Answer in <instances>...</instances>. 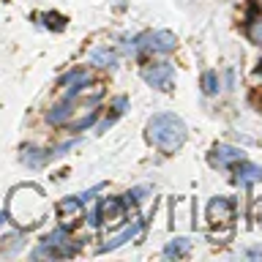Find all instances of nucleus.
<instances>
[{
    "label": "nucleus",
    "mask_w": 262,
    "mask_h": 262,
    "mask_svg": "<svg viewBox=\"0 0 262 262\" xmlns=\"http://www.w3.org/2000/svg\"><path fill=\"white\" fill-rule=\"evenodd\" d=\"M6 219H11L19 229H33L47 219V200L44 191L36 183L16 186L8 196V210Z\"/></svg>",
    "instance_id": "nucleus-1"
},
{
    "label": "nucleus",
    "mask_w": 262,
    "mask_h": 262,
    "mask_svg": "<svg viewBox=\"0 0 262 262\" xmlns=\"http://www.w3.org/2000/svg\"><path fill=\"white\" fill-rule=\"evenodd\" d=\"M147 142L156 145L161 153H175L186 142V123L172 112L153 115L147 123Z\"/></svg>",
    "instance_id": "nucleus-2"
},
{
    "label": "nucleus",
    "mask_w": 262,
    "mask_h": 262,
    "mask_svg": "<svg viewBox=\"0 0 262 262\" xmlns=\"http://www.w3.org/2000/svg\"><path fill=\"white\" fill-rule=\"evenodd\" d=\"M175 47H178V38L169 30L145 33V36L137 38V49H147V52H172Z\"/></svg>",
    "instance_id": "nucleus-3"
},
{
    "label": "nucleus",
    "mask_w": 262,
    "mask_h": 262,
    "mask_svg": "<svg viewBox=\"0 0 262 262\" xmlns=\"http://www.w3.org/2000/svg\"><path fill=\"white\" fill-rule=\"evenodd\" d=\"M142 79L156 90H169L172 79H175V69H172V63H150L142 69Z\"/></svg>",
    "instance_id": "nucleus-4"
},
{
    "label": "nucleus",
    "mask_w": 262,
    "mask_h": 262,
    "mask_svg": "<svg viewBox=\"0 0 262 262\" xmlns=\"http://www.w3.org/2000/svg\"><path fill=\"white\" fill-rule=\"evenodd\" d=\"M241 159H243V150H241V147H235V145H216L210 150V164H213V167H219V169L232 167V164H237Z\"/></svg>",
    "instance_id": "nucleus-5"
},
{
    "label": "nucleus",
    "mask_w": 262,
    "mask_h": 262,
    "mask_svg": "<svg viewBox=\"0 0 262 262\" xmlns=\"http://www.w3.org/2000/svg\"><path fill=\"white\" fill-rule=\"evenodd\" d=\"M88 82H90V77H88V71H85V69H74V71H69V74H66V77L60 79V85H63V88H69L66 98H69V101H74V98H77L82 90L88 88Z\"/></svg>",
    "instance_id": "nucleus-6"
},
{
    "label": "nucleus",
    "mask_w": 262,
    "mask_h": 262,
    "mask_svg": "<svg viewBox=\"0 0 262 262\" xmlns=\"http://www.w3.org/2000/svg\"><path fill=\"white\" fill-rule=\"evenodd\" d=\"M235 216V205L232 200H227V196H216V200H210L208 205V219L213 224H219V221H229Z\"/></svg>",
    "instance_id": "nucleus-7"
},
{
    "label": "nucleus",
    "mask_w": 262,
    "mask_h": 262,
    "mask_svg": "<svg viewBox=\"0 0 262 262\" xmlns=\"http://www.w3.org/2000/svg\"><path fill=\"white\" fill-rule=\"evenodd\" d=\"M235 180L241 186H254V183H259L262 180V167H257V164H251V161H237L235 164Z\"/></svg>",
    "instance_id": "nucleus-8"
},
{
    "label": "nucleus",
    "mask_w": 262,
    "mask_h": 262,
    "mask_svg": "<svg viewBox=\"0 0 262 262\" xmlns=\"http://www.w3.org/2000/svg\"><path fill=\"white\" fill-rule=\"evenodd\" d=\"M88 60L98 66V69H115V63H118V55L112 52L110 47H96L88 52Z\"/></svg>",
    "instance_id": "nucleus-9"
},
{
    "label": "nucleus",
    "mask_w": 262,
    "mask_h": 262,
    "mask_svg": "<svg viewBox=\"0 0 262 262\" xmlns=\"http://www.w3.org/2000/svg\"><path fill=\"white\" fill-rule=\"evenodd\" d=\"M98 216H101L106 224H115L118 219H123V202H120V200H115V196L104 200L101 205H98Z\"/></svg>",
    "instance_id": "nucleus-10"
},
{
    "label": "nucleus",
    "mask_w": 262,
    "mask_h": 262,
    "mask_svg": "<svg viewBox=\"0 0 262 262\" xmlns=\"http://www.w3.org/2000/svg\"><path fill=\"white\" fill-rule=\"evenodd\" d=\"M139 229H142V221H137V224H131V227H126V229H123V232H120L118 237H112V241L106 243V246H104L101 251L118 249V246H123V243H126V241H131V237H137V235H139Z\"/></svg>",
    "instance_id": "nucleus-11"
},
{
    "label": "nucleus",
    "mask_w": 262,
    "mask_h": 262,
    "mask_svg": "<svg viewBox=\"0 0 262 262\" xmlns=\"http://www.w3.org/2000/svg\"><path fill=\"white\" fill-rule=\"evenodd\" d=\"M188 251V241L186 237H178V241H172L167 249H164V257L172 259V257H183V254Z\"/></svg>",
    "instance_id": "nucleus-12"
},
{
    "label": "nucleus",
    "mask_w": 262,
    "mask_h": 262,
    "mask_svg": "<svg viewBox=\"0 0 262 262\" xmlns=\"http://www.w3.org/2000/svg\"><path fill=\"white\" fill-rule=\"evenodd\" d=\"M246 33H249V38L254 41V44L262 47V16H254V19L249 22V28H246Z\"/></svg>",
    "instance_id": "nucleus-13"
},
{
    "label": "nucleus",
    "mask_w": 262,
    "mask_h": 262,
    "mask_svg": "<svg viewBox=\"0 0 262 262\" xmlns=\"http://www.w3.org/2000/svg\"><path fill=\"white\" fill-rule=\"evenodd\" d=\"M57 208H60L63 219H69V216H74V213L82 208V202H79V196H69V200H63L60 205H57Z\"/></svg>",
    "instance_id": "nucleus-14"
},
{
    "label": "nucleus",
    "mask_w": 262,
    "mask_h": 262,
    "mask_svg": "<svg viewBox=\"0 0 262 262\" xmlns=\"http://www.w3.org/2000/svg\"><path fill=\"white\" fill-rule=\"evenodd\" d=\"M202 90H205V93H208V96H213V93H216V90H219V77H216V74H213V71L202 74Z\"/></svg>",
    "instance_id": "nucleus-15"
},
{
    "label": "nucleus",
    "mask_w": 262,
    "mask_h": 262,
    "mask_svg": "<svg viewBox=\"0 0 262 262\" xmlns=\"http://www.w3.org/2000/svg\"><path fill=\"white\" fill-rule=\"evenodd\" d=\"M44 19H47V25H49L52 30H63V28H66V19H63L60 14H52V11H49V14H44Z\"/></svg>",
    "instance_id": "nucleus-16"
},
{
    "label": "nucleus",
    "mask_w": 262,
    "mask_h": 262,
    "mask_svg": "<svg viewBox=\"0 0 262 262\" xmlns=\"http://www.w3.org/2000/svg\"><path fill=\"white\" fill-rule=\"evenodd\" d=\"M3 221H6V213H0V224H3Z\"/></svg>",
    "instance_id": "nucleus-17"
},
{
    "label": "nucleus",
    "mask_w": 262,
    "mask_h": 262,
    "mask_svg": "<svg viewBox=\"0 0 262 262\" xmlns=\"http://www.w3.org/2000/svg\"><path fill=\"white\" fill-rule=\"evenodd\" d=\"M251 3H257V6H259V8H262V0H251Z\"/></svg>",
    "instance_id": "nucleus-18"
}]
</instances>
